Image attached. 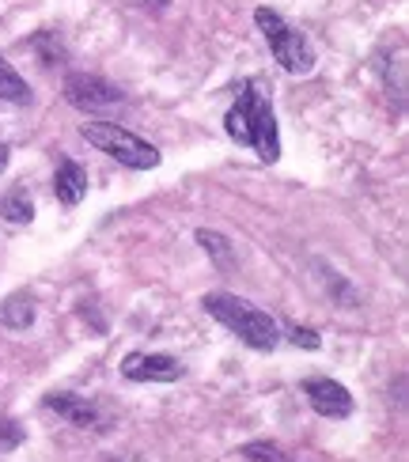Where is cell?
Instances as JSON below:
<instances>
[{"instance_id":"obj_1","label":"cell","mask_w":409,"mask_h":462,"mask_svg":"<svg viewBox=\"0 0 409 462\" xmlns=\"http://www.w3.org/2000/svg\"><path fill=\"white\" fill-rule=\"evenodd\" d=\"M224 133L236 144L250 148L262 163H277L281 160V129H277V114H273L269 99L255 80H246L236 95V103L224 114Z\"/></svg>"},{"instance_id":"obj_2","label":"cell","mask_w":409,"mask_h":462,"mask_svg":"<svg viewBox=\"0 0 409 462\" xmlns=\"http://www.w3.org/2000/svg\"><path fill=\"white\" fill-rule=\"evenodd\" d=\"M201 307L224 326V330H231L243 345H250V349H258V353L277 349L281 326L269 311H262V307L246 303V300L231 296V292H205Z\"/></svg>"},{"instance_id":"obj_3","label":"cell","mask_w":409,"mask_h":462,"mask_svg":"<svg viewBox=\"0 0 409 462\" xmlns=\"http://www.w3.org/2000/svg\"><path fill=\"white\" fill-rule=\"evenodd\" d=\"M255 23L262 31V38L269 42V53H273V61H277L288 76H307V72H315V46H311V38L303 31H296L288 23V19L281 12H273V8H255Z\"/></svg>"},{"instance_id":"obj_4","label":"cell","mask_w":409,"mask_h":462,"mask_svg":"<svg viewBox=\"0 0 409 462\" xmlns=\"http://www.w3.org/2000/svg\"><path fill=\"white\" fill-rule=\"evenodd\" d=\"M80 137L91 148L107 152L110 160H118L122 167H129V171H155V167H160V160H163L160 148L148 144L144 137H136V133L122 129L118 122H84Z\"/></svg>"},{"instance_id":"obj_5","label":"cell","mask_w":409,"mask_h":462,"mask_svg":"<svg viewBox=\"0 0 409 462\" xmlns=\"http://www.w3.org/2000/svg\"><path fill=\"white\" fill-rule=\"evenodd\" d=\"M61 91H65V103L84 114H103V110H114L125 103V91L95 72H69Z\"/></svg>"},{"instance_id":"obj_6","label":"cell","mask_w":409,"mask_h":462,"mask_svg":"<svg viewBox=\"0 0 409 462\" xmlns=\"http://www.w3.org/2000/svg\"><path fill=\"white\" fill-rule=\"evenodd\" d=\"M303 394H307V406L326 420H345L357 413V398L349 394V387H341L338 379L311 375V379H303Z\"/></svg>"},{"instance_id":"obj_7","label":"cell","mask_w":409,"mask_h":462,"mask_svg":"<svg viewBox=\"0 0 409 462\" xmlns=\"http://www.w3.org/2000/svg\"><path fill=\"white\" fill-rule=\"evenodd\" d=\"M122 375L129 383H179L186 368L179 356H167V353H125Z\"/></svg>"},{"instance_id":"obj_8","label":"cell","mask_w":409,"mask_h":462,"mask_svg":"<svg viewBox=\"0 0 409 462\" xmlns=\"http://www.w3.org/2000/svg\"><path fill=\"white\" fill-rule=\"evenodd\" d=\"M42 406H46L50 413H57V417H61L65 425H72V429H103V413L95 410L88 398H80V394L50 391V394L42 398Z\"/></svg>"},{"instance_id":"obj_9","label":"cell","mask_w":409,"mask_h":462,"mask_svg":"<svg viewBox=\"0 0 409 462\" xmlns=\"http://www.w3.org/2000/svg\"><path fill=\"white\" fill-rule=\"evenodd\" d=\"M53 194H57V201H61V205L76 208L88 198V171L76 160H61V163H57V171H53Z\"/></svg>"},{"instance_id":"obj_10","label":"cell","mask_w":409,"mask_h":462,"mask_svg":"<svg viewBox=\"0 0 409 462\" xmlns=\"http://www.w3.org/2000/svg\"><path fill=\"white\" fill-rule=\"evenodd\" d=\"M0 326L5 330H31L34 326V300L27 292H12L0 303Z\"/></svg>"},{"instance_id":"obj_11","label":"cell","mask_w":409,"mask_h":462,"mask_svg":"<svg viewBox=\"0 0 409 462\" xmlns=\"http://www.w3.org/2000/svg\"><path fill=\"white\" fill-rule=\"evenodd\" d=\"M198 243H201V250H205V254L217 262L220 269H231V265H236V246H231V239L220 236V231L198 227Z\"/></svg>"},{"instance_id":"obj_12","label":"cell","mask_w":409,"mask_h":462,"mask_svg":"<svg viewBox=\"0 0 409 462\" xmlns=\"http://www.w3.org/2000/svg\"><path fill=\"white\" fill-rule=\"evenodd\" d=\"M0 99H5V103H19V106L31 103V84L15 72L12 61H5V57H0Z\"/></svg>"},{"instance_id":"obj_13","label":"cell","mask_w":409,"mask_h":462,"mask_svg":"<svg viewBox=\"0 0 409 462\" xmlns=\"http://www.w3.org/2000/svg\"><path fill=\"white\" fill-rule=\"evenodd\" d=\"M0 220L8 224H31L34 220V201L27 198V189H12L0 198Z\"/></svg>"},{"instance_id":"obj_14","label":"cell","mask_w":409,"mask_h":462,"mask_svg":"<svg viewBox=\"0 0 409 462\" xmlns=\"http://www.w3.org/2000/svg\"><path fill=\"white\" fill-rule=\"evenodd\" d=\"M239 455H243L246 462H296L284 448L269 444V439H250V444L239 448Z\"/></svg>"},{"instance_id":"obj_15","label":"cell","mask_w":409,"mask_h":462,"mask_svg":"<svg viewBox=\"0 0 409 462\" xmlns=\"http://www.w3.org/2000/svg\"><path fill=\"white\" fill-rule=\"evenodd\" d=\"M23 425H19L15 417H8V413H0V451H12V448H19L23 444Z\"/></svg>"},{"instance_id":"obj_16","label":"cell","mask_w":409,"mask_h":462,"mask_svg":"<svg viewBox=\"0 0 409 462\" xmlns=\"http://www.w3.org/2000/svg\"><path fill=\"white\" fill-rule=\"evenodd\" d=\"M288 341L296 345V349H311V353L322 345V337L315 330H307V326H288Z\"/></svg>"},{"instance_id":"obj_17","label":"cell","mask_w":409,"mask_h":462,"mask_svg":"<svg viewBox=\"0 0 409 462\" xmlns=\"http://www.w3.org/2000/svg\"><path fill=\"white\" fill-rule=\"evenodd\" d=\"M8 160H12V156H8V144L0 141V175H5V171H8Z\"/></svg>"},{"instance_id":"obj_18","label":"cell","mask_w":409,"mask_h":462,"mask_svg":"<svg viewBox=\"0 0 409 462\" xmlns=\"http://www.w3.org/2000/svg\"><path fill=\"white\" fill-rule=\"evenodd\" d=\"M148 5H155V8H167V5H171V0H148Z\"/></svg>"}]
</instances>
